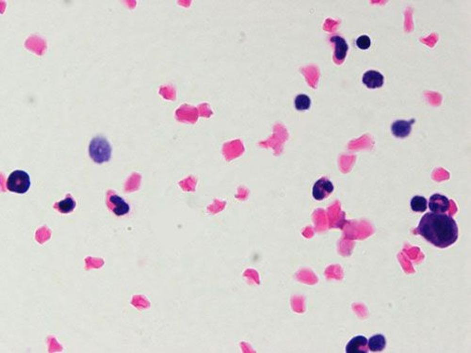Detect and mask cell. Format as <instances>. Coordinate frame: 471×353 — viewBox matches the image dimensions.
Segmentation results:
<instances>
[{"label": "cell", "instance_id": "10", "mask_svg": "<svg viewBox=\"0 0 471 353\" xmlns=\"http://www.w3.org/2000/svg\"><path fill=\"white\" fill-rule=\"evenodd\" d=\"M109 202L112 206H114L113 208V213L115 214L118 217L123 216L125 214L128 213L130 211V206L129 205L118 195H111L109 197Z\"/></svg>", "mask_w": 471, "mask_h": 353}, {"label": "cell", "instance_id": "14", "mask_svg": "<svg viewBox=\"0 0 471 353\" xmlns=\"http://www.w3.org/2000/svg\"><path fill=\"white\" fill-rule=\"evenodd\" d=\"M294 106L297 111H306L311 106V99L306 95H299L294 100Z\"/></svg>", "mask_w": 471, "mask_h": 353}, {"label": "cell", "instance_id": "13", "mask_svg": "<svg viewBox=\"0 0 471 353\" xmlns=\"http://www.w3.org/2000/svg\"><path fill=\"white\" fill-rule=\"evenodd\" d=\"M76 206H77L76 202L73 200L72 197H69V196H67L64 200L58 202V204L56 205L58 211L60 213L64 214L73 212Z\"/></svg>", "mask_w": 471, "mask_h": 353}, {"label": "cell", "instance_id": "15", "mask_svg": "<svg viewBox=\"0 0 471 353\" xmlns=\"http://www.w3.org/2000/svg\"><path fill=\"white\" fill-rule=\"evenodd\" d=\"M370 44H371V42H370V37L367 35H362L356 40V45L362 50L370 48Z\"/></svg>", "mask_w": 471, "mask_h": 353}, {"label": "cell", "instance_id": "11", "mask_svg": "<svg viewBox=\"0 0 471 353\" xmlns=\"http://www.w3.org/2000/svg\"><path fill=\"white\" fill-rule=\"evenodd\" d=\"M385 346H386V340L384 338V335L382 334H375L371 336L370 340L368 341L369 349L372 352L382 351L384 350Z\"/></svg>", "mask_w": 471, "mask_h": 353}, {"label": "cell", "instance_id": "7", "mask_svg": "<svg viewBox=\"0 0 471 353\" xmlns=\"http://www.w3.org/2000/svg\"><path fill=\"white\" fill-rule=\"evenodd\" d=\"M368 351H369L368 339L362 335L355 336L349 342L346 346V352L347 353H367Z\"/></svg>", "mask_w": 471, "mask_h": 353}, {"label": "cell", "instance_id": "4", "mask_svg": "<svg viewBox=\"0 0 471 353\" xmlns=\"http://www.w3.org/2000/svg\"><path fill=\"white\" fill-rule=\"evenodd\" d=\"M333 192V185L326 177L319 179L313 187L312 194L317 201H322Z\"/></svg>", "mask_w": 471, "mask_h": 353}, {"label": "cell", "instance_id": "8", "mask_svg": "<svg viewBox=\"0 0 471 353\" xmlns=\"http://www.w3.org/2000/svg\"><path fill=\"white\" fill-rule=\"evenodd\" d=\"M384 75L374 71L370 70L363 75V83L369 89L380 88L384 84Z\"/></svg>", "mask_w": 471, "mask_h": 353}, {"label": "cell", "instance_id": "12", "mask_svg": "<svg viewBox=\"0 0 471 353\" xmlns=\"http://www.w3.org/2000/svg\"><path fill=\"white\" fill-rule=\"evenodd\" d=\"M410 206L414 212H420L422 213L426 211L428 207L427 200L425 197L422 196H415L410 202Z\"/></svg>", "mask_w": 471, "mask_h": 353}, {"label": "cell", "instance_id": "1", "mask_svg": "<svg viewBox=\"0 0 471 353\" xmlns=\"http://www.w3.org/2000/svg\"><path fill=\"white\" fill-rule=\"evenodd\" d=\"M418 234L437 248L445 249L458 239L456 221L449 215L428 212L421 218Z\"/></svg>", "mask_w": 471, "mask_h": 353}, {"label": "cell", "instance_id": "2", "mask_svg": "<svg viewBox=\"0 0 471 353\" xmlns=\"http://www.w3.org/2000/svg\"><path fill=\"white\" fill-rule=\"evenodd\" d=\"M89 154L95 163L108 162L111 157V147L108 140L102 137H96L90 142Z\"/></svg>", "mask_w": 471, "mask_h": 353}, {"label": "cell", "instance_id": "9", "mask_svg": "<svg viewBox=\"0 0 471 353\" xmlns=\"http://www.w3.org/2000/svg\"><path fill=\"white\" fill-rule=\"evenodd\" d=\"M331 42L334 44V57L337 60L342 61L345 59L347 52H348L349 46L346 41L341 37V36H333L331 37Z\"/></svg>", "mask_w": 471, "mask_h": 353}, {"label": "cell", "instance_id": "5", "mask_svg": "<svg viewBox=\"0 0 471 353\" xmlns=\"http://www.w3.org/2000/svg\"><path fill=\"white\" fill-rule=\"evenodd\" d=\"M450 202L446 196L441 194H434L430 197L429 208L434 213H446L449 209Z\"/></svg>", "mask_w": 471, "mask_h": 353}, {"label": "cell", "instance_id": "3", "mask_svg": "<svg viewBox=\"0 0 471 353\" xmlns=\"http://www.w3.org/2000/svg\"><path fill=\"white\" fill-rule=\"evenodd\" d=\"M30 185V177L25 170L16 169L8 177L7 189L11 192L24 194L29 191Z\"/></svg>", "mask_w": 471, "mask_h": 353}, {"label": "cell", "instance_id": "6", "mask_svg": "<svg viewBox=\"0 0 471 353\" xmlns=\"http://www.w3.org/2000/svg\"><path fill=\"white\" fill-rule=\"evenodd\" d=\"M415 123V119L410 121L398 120L391 125L392 134L397 138H406L409 136L412 130V125Z\"/></svg>", "mask_w": 471, "mask_h": 353}]
</instances>
